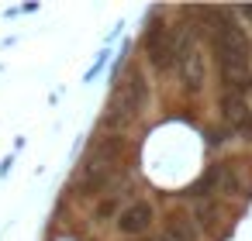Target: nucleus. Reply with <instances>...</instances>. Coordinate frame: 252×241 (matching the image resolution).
Wrapping results in <instances>:
<instances>
[{"label":"nucleus","instance_id":"nucleus-1","mask_svg":"<svg viewBox=\"0 0 252 241\" xmlns=\"http://www.w3.org/2000/svg\"><path fill=\"white\" fill-rule=\"evenodd\" d=\"M207 18H214V35H211V49L218 59V73H221V86L224 93H242L249 97L252 90V42L245 35V28L235 21V11H207Z\"/></svg>","mask_w":252,"mask_h":241},{"label":"nucleus","instance_id":"nucleus-2","mask_svg":"<svg viewBox=\"0 0 252 241\" xmlns=\"http://www.w3.org/2000/svg\"><path fill=\"white\" fill-rule=\"evenodd\" d=\"M145 55H149V62H152L159 73H169V69H176V62H180L176 31H173L169 25L156 21V25L145 31Z\"/></svg>","mask_w":252,"mask_h":241},{"label":"nucleus","instance_id":"nucleus-3","mask_svg":"<svg viewBox=\"0 0 252 241\" xmlns=\"http://www.w3.org/2000/svg\"><path fill=\"white\" fill-rule=\"evenodd\" d=\"M152 220H156L152 203H149V200H135V203H128V207L118 214V231L135 241V238H142V234L152 227Z\"/></svg>","mask_w":252,"mask_h":241},{"label":"nucleus","instance_id":"nucleus-4","mask_svg":"<svg viewBox=\"0 0 252 241\" xmlns=\"http://www.w3.org/2000/svg\"><path fill=\"white\" fill-rule=\"evenodd\" d=\"M221 117L231 131L245 134L252 141V107H249V97L242 93H221Z\"/></svg>","mask_w":252,"mask_h":241},{"label":"nucleus","instance_id":"nucleus-5","mask_svg":"<svg viewBox=\"0 0 252 241\" xmlns=\"http://www.w3.org/2000/svg\"><path fill=\"white\" fill-rule=\"evenodd\" d=\"M207 189L211 193H221V196H242V176H238V165L235 162H214L204 176Z\"/></svg>","mask_w":252,"mask_h":241},{"label":"nucleus","instance_id":"nucleus-6","mask_svg":"<svg viewBox=\"0 0 252 241\" xmlns=\"http://www.w3.org/2000/svg\"><path fill=\"white\" fill-rule=\"evenodd\" d=\"M176 73H180V83H183V90H187V93H200V90H204V83H207V62H204L200 49L183 52V55H180V62H176Z\"/></svg>","mask_w":252,"mask_h":241},{"label":"nucleus","instance_id":"nucleus-7","mask_svg":"<svg viewBox=\"0 0 252 241\" xmlns=\"http://www.w3.org/2000/svg\"><path fill=\"white\" fill-rule=\"evenodd\" d=\"M162 238L166 241H200V231L190 217V210H173L162 220Z\"/></svg>","mask_w":252,"mask_h":241},{"label":"nucleus","instance_id":"nucleus-8","mask_svg":"<svg viewBox=\"0 0 252 241\" xmlns=\"http://www.w3.org/2000/svg\"><path fill=\"white\" fill-rule=\"evenodd\" d=\"M118 93H125L138 114L149 107V83H145V76H142V73H128V80H125V86H121Z\"/></svg>","mask_w":252,"mask_h":241},{"label":"nucleus","instance_id":"nucleus-9","mask_svg":"<svg viewBox=\"0 0 252 241\" xmlns=\"http://www.w3.org/2000/svg\"><path fill=\"white\" fill-rule=\"evenodd\" d=\"M190 217L204 227V231H218V224H221V214H218V203L214 200H207V196H197L193 200V210H190Z\"/></svg>","mask_w":252,"mask_h":241},{"label":"nucleus","instance_id":"nucleus-10","mask_svg":"<svg viewBox=\"0 0 252 241\" xmlns=\"http://www.w3.org/2000/svg\"><path fill=\"white\" fill-rule=\"evenodd\" d=\"M114 214H118V196H104V200L97 203V210H94V220L104 224V220H111Z\"/></svg>","mask_w":252,"mask_h":241},{"label":"nucleus","instance_id":"nucleus-11","mask_svg":"<svg viewBox=\"0 0 252 241\" xmlns=\"http://www.w3.org/2000/svg\"><path fill=\"white\" fill-rule=\"evenodd\" d=\"M107 59H111V52H100V59H97V62L90 66V73H87V80H94V76H97V73H100V69L107 66Z\"/></svg>","mask_w":252,"mask_h":241},{"label":"nucleus","instance_id":"nucleus-12","mask_svg":"<svg viewBox=\"0 0 252 241\" xmlns=\"http://www.w3.org/2000/svg\"><path fill=\"white\" fill-rule=\"evenodd\" d=\"M224 141H228L224 131H207V145H224Z\"/></svg>","mask_w":252,"mask_h":241},{"label":"nucleus","instance_id":"nucleus-13","mask_svg":"<svg viewBox=\"0 0 252 241\" xmlns=\"http://www.w3.org/2000/svg\"><path fill=\"white\" fill-rule=\"evenodd\" d=\"M238 18H245V21H252V7H242V11H235Z\"/></svg>","mask_w":252,"mask_h":241},{"label":"nucleus","instance_id":"nucleus-14","mask_svg":"<svg viewBox=\"0 0 252 241\" xmlns=\"http://www.w3.org/2000/svg\"><path fill=\"white\" fill-rule=\"evenodd\" d=\"M135 241H145V238H135Z\"/></svg>","mask_w":252,"mask_h":241}]
</instances>
